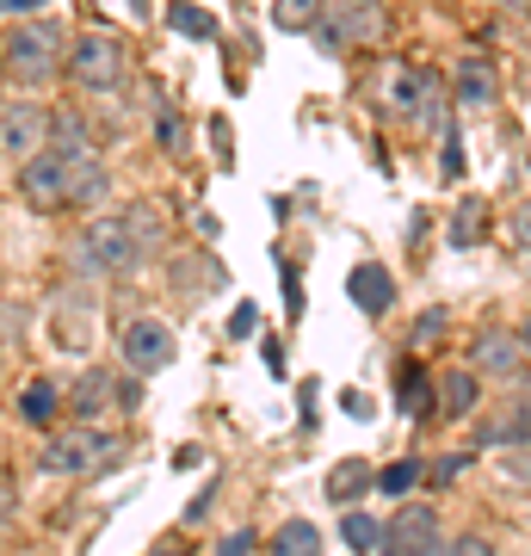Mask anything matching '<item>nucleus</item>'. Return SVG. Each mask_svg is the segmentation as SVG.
<instances>
[{"label":"nucleus","mask_w":531,"mask_h":556,"mask_svg":"<svg viewBox=\"0 0 531 556\" xmlns=\"http://www.w3.org/2000/svg\"><path fill=\"white\" fill-rule=\"evenodd\" d=\"M346 298H353L358 316H390L395 309V273L383 266V260H358L353 273H346Z\"/></svg>","instance_id":"nucleus-10"},{"label":"nucleus","mask_w":531,"mask_h":556,"mask_svg":"<svg viewBox=\"0 0 531 556\" xmlns=\"http://www.w3.org/2000/svg\"><path fill=\"white\" fill-rule=\"evenodd\" d=\"M80 260H87V273L112 278V273H130L142 260V248H137V236H130L124 217H93L80 229Z\"/></svg>","instance_id":"nucleus-5"},{"label":"nucleus","mask_w":531,"mask_h":556,"mask_svg":"<svg viewBox=\"0 0 531 556\" xmlns=\"http://www.w3.org/2000/svg\"><path fill=\"white\" fill-rule=\"evenodd\" d=\"M68 62L62 50V31L50 20H20L0 43V68L20 80V87H43V80H56V68Z\"/></svg>","instance_id":"nucleus-1"},{"label":"nucleus","mask_w":531,"mask_h":556,"mask_svg":"<svg viewBox=\"0 0 531 556\" xmlns=\"http://www.w3.org/2000/svg\"><path fill=\"white\" fill-rule=\"evenodd\" d=\"M254 303H241V309H236V316H229V334H254Z\"/></svg>","instance_id":"nucleus-36"},{"label":"nucleus","mask_w":531,"mask_h":556,"mask_svg":"<svg viewBox=\"0 0 531 556\" xmlns=\"http://www.w3.org/2000/svg\"><path fill=\"white\" fill-rule=\"evenodd\" d=\"M470 464H476V452H445V457H433V464H427V482H433V489H452Z\"/></svg>","instance_id":"nucleus-28"},{"label":"nucleus","mask_w":531,"mask_h":556,"mask_svg":"<svg viewBox=\"0 0 531 556\" xmlns=\"http://www.w3.org/2000/svg\"><path fill=\"white\" fill-rule=\"evenodd\" d=\"M340 544H346L353 556L383 551V519H371L365 507H346V514H340Z\"/></svg>","instance_id":"nucleus-20"},{"label":"nucleus","mask_w":531,"mask_h":556,"mask_svg":"<svg viewBox=\"0 0 531 556\" xmlns=\"http://www.w3.org/2000/svg\"><path fill=\"white\" fill-rule=\"evenodd\" d=\"M124 223H130V236H137V248H149V241H161V217L149 211V204H137V211H124Z\"/></svg>","instance_id":"nucleus-30"},{"label":"nucleus","mask_w":531,"mask_h":556,"mask_svg":"<svg viewBox=\"0 0 531 556\" xmlns=\"http://www.w3.org/2000/svg\"><path fill=\"white\" fill-rule=\"evenodd\" d=\"M112 402L124 408V396H118V378H105V371H87V378H80V390L68 396V408H75V420H80V427H99V415H105Z\"/></svg>","instance_id":"nucleus-17"},{"label":"nucleus","mask_w":531,"mask_h":556,"mask_svg":"<svg viewBox=\"0 0 531 556\" xmlns=\"http://www.w3.org/2000/svg\"><path fill=\"white\" fill-rule=\"evenodd\" d=\"M445 328H452V309H445V303H433V309H420V316H414L408 346H414V353H427V346H439V334H445Z\"/></svg>","instance_id":"nucleus-24"},{"label":"nucleus","mask_w":531,"mask_h":556,"mask_svg":"<svg viewBox=\"0 0 531 556\" xmlns=\"http://www.w3.org/2000/svg\"><path fill=\"white\" fill-rule=\"evenodd\" d=\"M395 415L402 420H427L439 415V383L427 378V365L420 358H395Z\"/></svg>","instance_id":"nucleus-11"},{"label":"nucleus","mask_w":531,"mask_h":556,"mask_svg":"<svg viewBox=\"0 0 531 556\" xmlns=\"http://www.w3.org/2000/svg\"><path fill=\"white\" fill-rule=\"evenodd\" d=\"M513 236H519V248H531V204H519V217H513Z\"/></svg>","instance_id":"nucleus-37"},{"label":"nucleus","mask_w":531,"mask_h":556,"mask_svg":"<svg viewBox=\"0 0 531 556\" xmlns=\"http://www.w3.org/2000/svg\"><path fill=\"white\" fill-rule=\"evenodd\" d=\"M7 519H13V495H7V489H0V526H7Z\"/></svg>","instance_id":"nucleus-39"},{"label":"nucleus","mask_w":531,"mask_h":556,"mask_svg":"<svg viewBox=\"0 0 531 556\" xmlns=\"http://www.w3.org/2000/svg\"><path fill=\"white\" fill-rule=\"evenodd\" d=\"M464 167H470V161H464V137H457V130H445V149H439V174H445V179H464Z\"/></svg>","instance_id":"nucleus-32"},{"label":"nucleus","mask_w":531,"mask_h":556,"mask_svg":"<svg viewBox=\"0 0 531 556\" xmlns=\"http://www.w3.org/2000/svg\"><path fill=\"white\" fill-rule=\"evenodd\" d=\"M62 75L75 80L80 93H93V100L118 93V87H124V38H118V31H80V38L68 43Z\"/></svg>","instance_id":"nucleus-2"},{"label":"nucleus","mask_w":531,"mask_h":556,"mask_svg":"<svg viewBox=\"0 0 531 556\" xmlns=\"http://www.w3.org/2000/svg\"><path fill=\"white\" fill-rule=\"evenodd\" d=\"M0 489H7V482H0Z\"/></svg>","instance_id":"nucleus-46"},{"label":"nucleus","mask_w":531,"mask_h":556,"mask_svg":"<svg viewBox=\"0 0 531 556\" xmlns=\"http://www.w3.org/2000/svg\"><path fill=\"white\" fill-rule=\"evenodd\" d=\"M7 13H13V0H0V20H7Z\"/></svg>","instance_id":"nucleus-42"},{"label":"nucleus","mask_w":531,"mask_h":556,"mask_svg":"<svg viewBox=\"0 0 531 556\" xmlns=\"http://www.w3.org/2000/svg\"><path fill=\"white\" fill-rule=\"evenodd\" d=\"M526 439H531V402L513 396L494 420H482V433H476V452H489V457H494V452H507V445H526Z\"/></svg>","instance_id":"nucleus-14"},{"label":"nucleus","mask_w":531,"mask_h":556,"mask_svg":"<svg viewBox=\"0 0 531 556\" xmlns=\"http://www.w3.org/2000/svg\"><path fill=\"white\" fill-rule=\"evenodd\" d=\"M217 556H254V532H229L217 544Z\"/></svg>","instance_id":"nucleus-35"},{"label":"nucleus","mask_w":531,"mask_h":556,"mask_svg":"<svg viewBox=\"0 0 531 556\" xmlns=\"http://www.w3.org/2000/svg\"><path fill=\"white\" fill-rule=\"evenodd\" d=\"M371 556H390V551H371Z\"/></svg>","instance_id":"nucleus-44"},{"label":"nucleus","mask_w":531,"mask_h":556,"mask_svg":"<svg viewBox=\"0 0 531 556\" xmlns=\"http://www.w3.org/2000/svg\"><path fill=\"white\" fill-rule=\"evenodd\" d=\"M167 25H174V31H186V38H217V20H211V13H198L192 0H174Z\"/></svg>","instance_id":"nucleus-26"},{"label":"nucleus","mask_w":531,"mask_h":556,"mask_svg":"<svg viewBox=\"0 0 531 556\" xmlns=\"http://www.w3.org/2000/svg\"><path fill=\"white\" fill-rule=\"evenodd\" d=\"M470 371L482 383L519 390V383H526V371H531V358H526V346H519V334H513V328H489V334H476V346H470Z\"/></svg>","instance_id":"nucleus-6"},{"label":"nucleus","mask_w":531,"mask_h":556,"mask_svg":"<svg viewBox=\"0 0 531 556\" xmlns=\"http://www.w3.org/2000/svg\"><path fill=\"white\" fill-rule=\"evenodd\" d=\"M43 149H50V112L43 105H0V155L13 161V167H25V161H38Z\"/></svg>","instance_id":"nucleus-8"},{"label":"nucleus","mask_w":531,"mask_h":556,"mask_svg":"<svg viewBox=\"0 0 531 556\" xmlns=\"http://www.w3.org/2000/svg\"><path fill=\"white\" fill-rule=\"evenodd\" d=\"M56 408H62L56 383H31V390H25V396H20V415H25V420H38V427H43V420H50V415H56Z\"/></svg>","instance_id":"nucleus-27"},{"label":"nucleus","mask_w":531,"mask_h":556,"mask_svg":"<svg viewBox=\"0 0 531 556\" xmlns=\"http://www.w3.org/2000/svg\"><path fill=\"white\" fill-rule=\"evenodd\" d=\"M452 93L457 105H470V112H482V105H494V68L482 56H464L452 68Z\"/></svg>","instance_id":"nucleus-18"},{"label":"nucleus","mask_w":531,"mask_h":556,"mask_svg":"<svg viewBox=\"0 0 531 556\" xmlns=\"http://www.w3.org/2000/svg\"><path fill=\"white\" fill-rule=\"evenodd\" d=\"M519 346H526V358H531V316H526V328H519Z\"/></svg>","instance_id":"nucleus-41"},{"label":"nucleus","mask_w":531,"mask_h":556,"mask_svg":"<svg viewBox=\"0 0 531 556\" xmlns=\"http://www.w3.org/2000/svg\"><path fill=\"white\" fill-rule=\"evenodd\" d=\"M321 13H328V0H278V7H273L278 31H315Z\"/></svg>","instance_id":"nucleus-23"},{"label":"nucleus","mask_w":531,"mask_h":556,"mask_svg":"<svg viewBox=\"0 0 531 556\" xmlns=\"http://www.w3.org/2000/svg\"><path fill=\"white\" fill-rule=\"evenodd\" d=\"M43 7H50V0H13V13H25V20H38Z\"/></svg>","instance_id":"nucleus-38"},{"label":"nucleus","mask_w":531,"mask_h":556,"mask_svg":"<svg viewBox=\"0 0 531 556\" xmlns=\"http://www.w3.org/2000/svg\"><path fill=\"white\" fill-rule=\"evenodd\" d=\"M266 556H321V532H315L309 519H285L278 538L266 544Z\"/></svg>","instance_id":"nucleus-22"},{"label":"nucleus","mask_w":531,"mask_h":556,"mask_svg":"<svg viewBox=\"0 0 531 556\" xmlns=\"http://www.w3.org/2000/svg\"><path fill=\"white\" fill-rule=\"evenodd\" d=\"M20 192H25V204H38V211L68 204V155L43 149L38 161H25V167H20Z\"/></svg>","instance_id":"nucleus-9"},{"label":"nucleus","mask_w":531,"mask_h":556,"mask_svg":"<svg viewBox=\"0 0 531 556\" xmlns=\"http://www.w3.org/2000/svg\"><path fill=\"white\" fill-rule=\"evenodd\" d=\"M476 229H482V211L464 204V211L452 217V248H476Z\"/></svg>","instance_id":"nucleus-33"},{"label":"nucleus","mask_w":531,"mask_h":556,"mask_svg":"<svg viewBox=\"0 0 531 556\" xmlns=\"http://www.w3.org/2000/svg\"><path fill=\"white\" fill-rule=\"evenodd\" d=\"M161 556H179V551H161Z\"/></svg>","instance_id":"nucleus-45"},{"label":"nucleus","mask_w":531,"mask_h":556,"mask_svg":"<svg viewBox=\"0 0 531 556\" xmlns=\"http://www.w3.org/2000/svg\"><path fill=\"white\" fill-rule=\"evenodd\" d=\"M420 482H427V457H395V464L377 470V495H390L395 507H402V501H414Z\"/></svg>","instance_id":"nucleus-19"},{"label":"nucleus","mask_w":531,"mask_h":556,"mask_svg":"<svg viewBox=\"0 0 531 556\" xmlns=\"http://www.w3.org/2000/svg\"><path fill=\"white\" fill-rule=\"evenodd\" d=\"M439 105V80L427 75V68H395L390 75V112H402V118H427Z\"/></svg>","instance_id":"nucleus-12"},{"label":"nucleus","mask_w":531,"mask_h":556,"mask_svg":"<svg viewBox=\"0 0 531 556\" xmlns=\"http://www.w3.org/2000/svg\"><path fill=\"white\" fill-rule=\"evenodd\" d=\"M445 526H439V507L433 501H402L395 519L383 526V551L390 556H445Z\"/></svg>","instance_id":"nucleus-4"},{"label":"nucleus","mask_w":531,"mask_h":556,"mask_svg":"<svg viewBox=\"0 0 531 556\" xmlns=\"http://www.w3.org/2000/svg\"><path fill=\"white\" fill-rule=\"evenodd\" d=\"M321 495L346 514V507H358L365 495H377V470L365 464V457H346V464H334V470H328V489H321Z\"/></svg>","instance_id":"nucleus-15"},{"label":"nucleus","mask_w":531,"mask_h":556,"mask_svg":"<svg viewBox=\"0 0 531 556\" xmlns=\"http://www.w3.org/2000/svg\"><path fill=\"white\" fill-rule=\"evenodd\" d=\"M476 408H482V378H476L470 365L445 371V378H439V415L445 420H470Z\"/></svg>","instance_id":"nucleus-16"},{"label":"nucleus","mask_w":531,"mask_h":556,"mask_svg":"<svg viewBox=\"0 0 531 556\" xmlns=\"http://www.w3.org/2000/svg\"><path fill=\"white\" fill-rule=\"evenodd\" d=\"M118 353L124 365H130V378H155V371H167L174 365V328L155 316H137V321H124V334H118Z\"/></svg>","instance_id":"nucleus-7"},{"label":"nucleus","mask_w":531,"mask_h":556,"mask_svg":"<svg viewBox=\"0 0 531 556\" xmlns=\"http://www.w3.org/2000/svg\"><path fill=\"white\" fill-rule=\"evenodd\" d=\"M445 556H501V551H494L489 532H457L452 544H445Z\"/></svg>","instance_id":"nucleus-31"},{"label":"nucleus","mask_w":531,"mask_h":556,"mask_svg":"<svg viewBox=\"0 0 531 556\" xmlns=\"http://www.w3.org/2000/svg\"><path fill=\"white\" fill-rule=\"evenodd\" d=\"M105 192H112V167H105V155H68V204H80V211H93V204H105Z\"/></svg>","instance_id":"nucleus-13"},{"label":"nucleus","mask_w":531,"mask_h":556,"mask_svg":"<svg viewBox=\"0 0 531 556\" xmlns=\"http://www.w3.org/2000/svg\"><path fill=\"white\" fill-rule=\"evenodd\" d=\"M211 507H217V482H204V495H192V501H186V526H192V519H204Z\"/></svg>","instance_id":"nucleus-34"},{"label":"nucleus","mask_w":531,"mask_h":556,"mask_svg":"<svg viewBox=\"0 0 531 556\" xmlns=\"http://www.w3.org/2000/svg\"><path fill=\"white\" fill-rule=\"evenodd\" d=\"M50 149H56V155H87V149H93L87 118H80V112H68V105H62V112H50Z\"/></svg>","instance_id":"nucleus-21"},{"label":"nucleus","mask_w":531,"mask_h":556,"mask_svg":"<svg viewBox=\"0 0 531 556\" xmlns=\"http://www.w3.org/2000/svg\"><path fill=\"white\" fill-rule=\"evenodd\" d=\"M494 470H501L513 489H531V439H526V445H507V452H494Z\"/></svg>","instance_id":"nucleus-25"},{"label":"nucleus","mask_w":531,"mask_h":556,"mask_svg":"<svg viewBox=\"0 0 531 556\" xmlns=\"http://www.w3.org/2000/svg\"><path fill=\"white\" fill-rule=\"evenodd\" d=\"M112 457V433L105 427H62V433H50L43 439V452H38V464L50 470V477H93L99 464Z\"/></svg>","instance_id":"nucleus-3"},{"label":"nucleus","mask_w":531,"mask_h":556,"mask_svg":"<svg viewBox=\"0 0 531 556\" xmlns=\"http://www.w3.org/2000/svg\"><path fill=\"white\" fill-rule=\"evenodd\" d=\"M155 137H161V149H167V155H179V149H186V124H179V112H167V105H161V112H155Z\"/></svg>","instance_id":"nucleus-29"},{"label":"nucleus","mask_w":531,"mask_h":556,"mask_svg":"<svg viewBox=\"0 0 531 556\" xmlns=\"http://www.w3.org/2000/svg\"><path fill=\"white\" fill-rule=\"evenodd\" d=\"M494 7H507V13H531V0H494Z\"/></svg>","instance_id":"nucleus-40"},{"label":"nucleus","mask_w":531,"mask_h":556,"mask_svg":"<svg viewBox=\"0 0 531 556\" xmlns=\"http://www.w3.org/2000/svg\"><path fill=\"white\" fill-rule=\"evenodd\" d=\"M365 7H383V0H365Z\"/></svg>","instance_id":"nucleus-43"}]
</instances>
